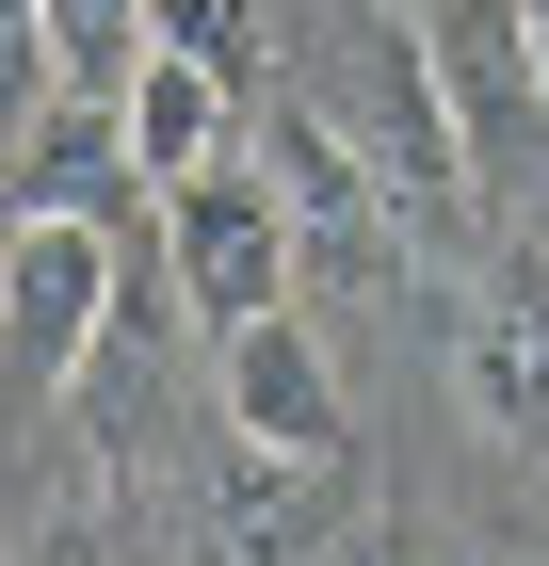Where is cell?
<instances>
[{
  "label": "cell",
  "mask_w": 549,
  "mask_h": 566,
  "mask_svg": "<svg viewBox=\"0 0 549 566\" xmlns=\"http://www.w3.org/2000/svg\"><path fill=\"white\" fill-rule=\"evenodd\" d=\"M162 275H178V307L194 324H258V307H292V275H307V227H292V195L226 146V163H194V178H162Z\"/></svg>",
  "instance_id": "cell-1"
},
{
  "label": "cell",
  "mask_w": 549,
  "mask_h": 566,
  "mask_svg": "<svg viewBox=\"0 0 549 566\" xmlns=\"http://www.w3.org/2000/svg\"><path fill=\"white\" fill-rule=\"evenodd\" d=\"M129 307V243L114 211H17L0 227V373L17 389H65Z\"/></svg>",
  "instance_id": "cell-2"
},
{
  "label": "cell",
  "mask_w": 549,
  "mask_h": 566,
  "mask_svg": "<svg viewBox=\"0 0 549 566\" xmlns=\"http://www.w3.org/2000/svg\"><path fill=\"white\" fill-rule=\"evenodd\" d=\"M404 33H421V82L468 146V195H502V178L549 163V97H534V17L517 0H404Z\"/></svg>",
  "instance_id": "cell-3"
},
{
  "label": "cell",
  "mask_w": 549,
  "mask_h": 566,
  "mask_svg": "<svg viewBox=\"0 0 549 566\" xmlns=\"http://www.w3.org/2000/svg\"><path fill=\"white\" fill-rule=\"evenodd\" d=\"M339 437H356V405H339V356L307 340L292 307L226 324V453H275V470H339Z\"/></svg>",
  "instance_id": "cell-4"
},
{
  "label": "cell",
  "mask_w": 549,
  "mask_h": 566,
  "mask_svg": "<svg viewBox=\"0 0 549 566\" xmlns=\"http://www.w3.org/2000/svg\"><path fill=\"white\" fill-rule=\"evenodd\" d=\"M453 389H468V421H485V437L549 453V243H534V260H502L485 292H468V324H453Z\"/></svg>",
  "instance_id": "cell-5"
},
{
  "label": "cell",
  "mask_w": 549,
  "mask_h": 566,
  "mask_svg": "<svg viewBox=\"0 0 549 566\" xmlns=\"http://www.w3.org/2000/svg\"><path fill=\"white\" fill-rule=\"evenodd\" d=\"M114 114H129V178H146V195L243 146V82H226V65H194V49H162V33H146V65L114 82Z\"/></svg>",
  "instance_id": "cell-6"
},
{
  "label": "cell",
  "mask_w": 549,
  "mask_h": 566,
  "mask_svg": "<svg viewBox=\"0 0 549 566\" xmlns=\"http://www.w3.org/2000/svg\"><path fill=\"white\" fill-rule=\"evenodd\" d=\"M243 163L292 195V227H339V243H388V227H404V211H388V178H372V146H339L307 97H258Z\"/></svg>",
  "instance_id": "cell-7"
},
{
  "label": "cell",
  "mask_w": 549,
  "mask_h": 566,
  "mask_svg": "<svg viewBox=\"0 0 549 566\" xmlns=\"http://www.w3.org/2000/svg\"><path fill=\"white\" fill-rule=\"evenodd\" d=\"M114 195H129V114L114 97H49L0 146V211H114Z\"/></svg>",
  "instance_id": "cell-8"
},
{
  "label": "cell",
  "mask_w": 549,
  "mask_h": 566,
  "mask_svg": "<svg viewBox=\"0 0 549 566\" xmlns=\"http://www.w3.org/2000/svg\"><path fill=\"white\" fill-rule=\"evenodd\" d=\"M307 485L324 470H275V453H243L211 502V566H307Z\"/></svg>",
  "instance_id": "cell-9"
},
{
  "label": "cell",
  "mask_w": 549,
  "mask_h": 566,
  "mask_svg": "<svg viewBox=\"0 0 549 566\" xmlns=\"http://www.w3.org/2000/svg\"><path fill=\"white\" fill-rule=\"evenodd\" d=\"M49 17V65H65V97H114L129 65H146V0H33Z\"/></svg>",
  "instance_id": "cell-10"
},
{
  "label": "cell",
  "mask_w": 549,
  "mask_h": 566,
  "mask_svg": "<svg viewBox=\"0 0 549 566\" xmlns=\"http://www.w3.org/2000/svg\"><path fill=\"white\" fill-rule=\"evenodd\" d=\"M146 33L194 49V65H226V82L258 97V0H146Z\"/></svg>",
  "instance_id": "cell-11"
},
{
  "label": "cell",
  "mask_w": 549,
  "mask_h": 566,
  "mask_svg": "<svg viewBox=\"0 0 549 566\" xmlns=\"http://www.w3.org/2000/svg\"><path fill=\"white\" fill-rule=\"evenodd\" d=\"M49 97H65V65H49V17H33V0H0V146L33 130Z\"/></svg>",
  "instance_id": "cell-12"
},
{
  "label": "cell",
  "mask_w": 549,
  "mask_h": 566,
  "mask_svg": "<svg viewBox=\"0 0 549 566\" xmlns=\"http://www.w3.org/2000/svg\"><path fill=\"white\" fill-rule=\"evenodd\" d=\"M17 566H114V534H97V518H49V534H33Z\"/></svg>",
  "instance_id": "cell-13"
},
{
  "label": "cell",
  "mask_w": 549,
  "mask_h": 566,
  "mask_svg": "<svg viewBox=\"0 0 549 566\" xmlns=\"http://www.w3.org/2000/svg\"><path fill=\"white\" fill-rule=\"evenodd\" d=\"M517 17H534V97H549V0H517Z\"/></svg>",
  "instance_id": "cell-14"
},
{
  "label": "cell",
  "mask_w": 549,
  "mask_h": 566,
  "mask_svg": "<svg viewBox=\"0 0 549 566\" xmlns=\"http://www.w3.org/2000/svg\"><path fill=\"white\" fill-rule=\"evenodd\" d=\"M517 566H549V534H534V551H517Z\"/></svg>",
  "instance_id": "cell-15"
},
{
  "label": "cell",
  "mask_w": 549,
  "mask_h": 566,
  "mask_svg": "<svg viewBox=\"0 0 549 566\" xmlns=\"http://www.w3.org/2000/svg\"><path fill=\"white\" fill-rule=\"evenodd\" d=\"M534 243H549V211H534Z\"/></svg>",
  "instance_id": "cell-16"
}]
</instances>
